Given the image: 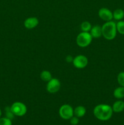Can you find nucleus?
I'll use <instances>...</instances> for the list:
<instances>
[{"instance_id":"f3484780","label":"nucleus","mask_w":124,"mask_h":125,"mask_svg":"<svg viewBox=\"0 0 124 125\" xmlns=\"http://www.w3.org/2000/svg\"><path fill=\"white\" fill-rule=\"evenodd\" d=\"M117 31L121 35H124V21H118L116 23Z\"/></svg>"},{"instance_id":"6ab92c4d","label":"nucleus","mask_w":124,"mask_h":125,"mask_svg":"<svg viewBox=\"0 0 124 125\" xmlns=\"http://www.w3.org/2000/svg\"><path fill=\"white\" fill-rule=\"evenodd\" d=\"M0 125H12V120L7 117H1L0 118Z\"/></svg>"},{"instance_id":"a211bd4d","label":"nucleus","mask_w":124,"mask_h":125,"mask_svg":"<svg viewBox=\"0 0 124 125\" xmlns=\"http://www.w3.org/2000/svg\"><path fill=\"white\" fill-rule=\"evenodd\" d=\"M117 80L120 86L124 87V72H121L118 74Z\"/></svg>"},{"instance_id":"7ed1b4c3","label":"nucleus","mask_w":124,"mask_h":125,"mask_svg":"<svg viewBox=\"0 0 124 125\" xmlns=\"http://www.w3.org/2000/svg\"><path fill=\"white\" fill-rule=\"evenodd\" d=\"M92 39L93 38L92 37L89 32L81 31L77 36V45L81 48L87 47L91 43Z\"/></svg>"},{"instance_id":"9b49d317","label":"nucleus","mask_w":124,"mask_h":125,"mask_svg":"<svg viewBox=\"0 0 124 125\" xmlns=\"http://www.w3.org/2000/svg\"><path fill=\"white\" fill-rule=\"evenodd\" d=\"M113 112L115 113H119L122 112L124 110V102L122 100H119L114 103L112 106Z\"/></svg>"},{"instance_id":"39448f33","label":"nucleus","mask_w":124,"mask_h":125,"mask_svg":"<svg viewBox=\"0 0 124 125\" xmlns=\"http://www.w3.org/2000/svg\"><path fill=\"white\" fill-rule=\"evenodd\" d=\"M59 115L63 120H70L74 116V109L68 104L62 105L59 109Z\"/></svg>"},{"instance_id":"2eb2a0df","label":"nucleus","mask_w":124,"mask_h":125,"mask_svg":"<svg viewBox=\"0 0 124 125\" xmlns=\"http://www.w3.org/2000/svg\"><path fill=\"white\" fill-rule=\"evenodd\" d=\"M40 78L44 82H48L52 78V74L48 70H43L40 73Z\"/></svg>"},{"instance_id":"aec40b11","label":"nucleus","mask_w":124,"mask_h":125,"mask_svg":"<svg viewBox=\"0 0 124 125\" xmlns=\"http://www.w3.org/2000/svg\"><path fill=\"white\" fill-rule=\"evenodd\" d=\"M5 111H6V117L9 119L12 120L15 117V115L13 114V112H12L10 109V107H6L5 109Z\"/></svg>"},{"instance_id":"6e6552de","label":"nucleus","mask_w":124,"mask_h":125,"mask_svg":"<svg viewBox=\"0 0 124 125\" xmlns=\"http://www.w3.org/2000/svg\"><path fill=\"white\" fill-rule=\"evenodd\" d=\"M98 15L99 18L105 22L111 21L113 19V12L106 7H102L100 9L98 10Z\"/></svg>"},{"instance_id":"dca6fc26","label":"nucleus","mask_w":124,"mask_h":125,"mask_svg":"<svg viewBox=\"0 0 124 125\" xmlns=\"http://www.w3.org/2000/svg\"><path fill=\"white\" fill-rule=\"evenodd\" d=\"M91 28H92V25H91V23L88 21H85L82 22L81 25H80V28H81V30L82 32H89Z\"/></svg>"},{"instance_id":"20e7f679","label":"nucleus","mask_w":124,"mask_h":125,"mask_svg":"<svg viewBox=\"0 0 124 125\" xmlns=\"http://www.w3.org/2000/svg\"><path fill=\"white\" fill-rule=\"evenodd\" d=\"M10 109L15 116L23 117L27 111V108L25 104L20 101L14 102L10 106Z\"/></svg>"},{"instance_id":"f8f14e48","label":"nucleus","mask_w":124,"mask_h":125,"mask_svg":"<svg viewBox=\"0 0 124 125\" xmlns=\"http://www.w3.org/2000/svg\"><path fill=\"white\" fill-rule=\"evenodd\" d=\"M86 113V109L84 106H78L74 109V115L78 118L84 117Z\"/></svg>"},{"instance_id":"423d86ee","label":"nucleus","mask_w":124,"mask_h":125,"mask_svg":"<svg viewBox=\"0 0 124 125\" xmlns=\"http://www.w3.org/2000/svg\"><path fill=\"white\" fill-rule=\"evenodd\" d=\"M61 88V82L57 78H52L46 84V90L50 94H55Z\"/></svg>"},{"instance_id":"5701e85b","label":"nucleus","mask_w":124,"mask_h":125,"mask_svg":"<svg viewBox=\"0 0 124 125\" xmlns=\"http://www.w3.org/2000/svg\"><path fill=\"white\" fill-rule=\"evenodd\" d=\"M1 115H2V111H1V108H0V118L1 117Z\"/></svg>"},{"instance_id":"1a4fd4ad","label":"nucleus","mask_w":124,"mask_h":125,"mask_svg":"<svg viewBox=\"0 0 124 125\" xmlns=\"http://www.w3.org/2000/svg\"><path fill=\"white\" fill-rule=\"evenodd\" d=\"M39 24V20L36 17H31L26 18L24 21V26L26 29H32L36 28Z\"/></svg>"},{"instance_id":"0eeeda50","label":"nucleus","mask_w":124,"mask_h":125,"mask_svg":"<svg viewBox=\"0 0 124 125\" xmlns=\"http://www.w3.org/2000/svg\"><path fill=\"white\" fill-rule=\"evenodd\" d=\"M72 63L76 68L83 69L88 64V59L85 55L80 54L74 57Z\"/></svg>"},{"instance_id":"4468645a","label":"nucleus","mask_w":124,"mask_h":125,"mask_svg":"<svg viewBox=\"0 0 124 125\" xmlns=\"http://www.w3.org/2000/svg\"><path fill=\"white\" fill-rule=\"evenodd\" d=\"M113 18L115 20L120 21L122 20L124 18V11L122 9H117L113 12Z\"/></svg>"},{"instance_id":"9d476101","label":"nucleus","mask_w":124,"mask_h":125,"mask_svg":"<svg viewBox=\"0 0 124 125\" xmlns=\"http://www.w3.org/2000/svg\"><path fill=\"white\" fill-rule=\"evenodd\" d=\"M89 33L93 39H99L102 36V26L99 25L93 26L91 28Z\"/></svg>"},{"instance_id":"4be33fe9","label":"nucleus","mask_w":124,"mask_h":125,"mask_svg":"<svg viewBox=\"0 0 124 125\" xmlns=\"http://www.w3.org/2000/svg\"><path fill=\"white\" fill-rule=\"evenodd\" d=\"M73 59H74V57H73L71 55H68V56L66 57L65 61H66L68 63H71V62H72Z\"/></svg>"},{"instance_id":"412c9836","label":"nucleus","mask_w":124,"mask_h":125,"mask_svg":"<svg viewBox=\"0 0 124 125\" xmlns=\"http://www.w3.org/2000/svg\"><path fill=\"white\" fill-rule=\"evenodd\" d=\"M69 120H70V123L72 125H77L79 123V118L74 115L72 118H71Z\"/></svg>"},{"instance_id":"f257e3e1","label":"nucleus","mask_w":124,"mask_h":125,"mask_svg":"<svg viewBox=\"0 0 124 125\" xmlns=\"http://www.w3.org/2000/svg\"><path fill=\"white\" fill-rule=\"evenodd\" d=\"M94 115L101 121H107L111 118L113 114L112 106L106 104L97 105L93 110Z\"/></svg>"},{"instance_id":"ddd939ff","label":"nucleus","mask_w":124,"mask_h":125,"mask_svg":"<svg viewBox=\"0 0 124 125\" xmlns=\"http://www.w3.org/2000/svg\"><path fill=\"white\" fill-rule=\"evenodd\" d=\"M113 96L118 100H121L124 98V87H118L114 89Z\"/></svg>"},{"instance_id":"f03ea898","label":"nucleus","mask_w":124,"mask_h":125,"mask_svg":"<svg viewBox=\"0 0 124 125\" xmlns=\"http://www.w3.org/2000/svg\"><path fill=\"white\" fill-rule=\"evenodd\" d=\"M102 36L107 40H113L117 35L116 23L113 21H109L102 26Z\"/></svg>"}]
</instances>
